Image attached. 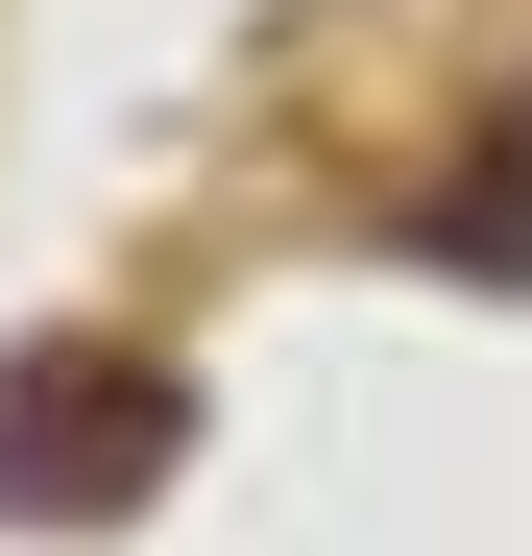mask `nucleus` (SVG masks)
I'll use <instances>...</instances> for the list:
<instances>
[{"mask_svg": "<svg viewBox=\"0 0 532 556\" xmlns=\"http://www.w3.org/2000/svg\"><path fill=\"white\" fill-rule=\"evenodd\" d=\"M169 459H194V388L145 339H25L0 363V532H122V508H169Z\"/></svg>", "mask_w": 532, "mask_h": 556, "instance_id": "nucleus-1", "label": "nucleus"}]
</instances>
